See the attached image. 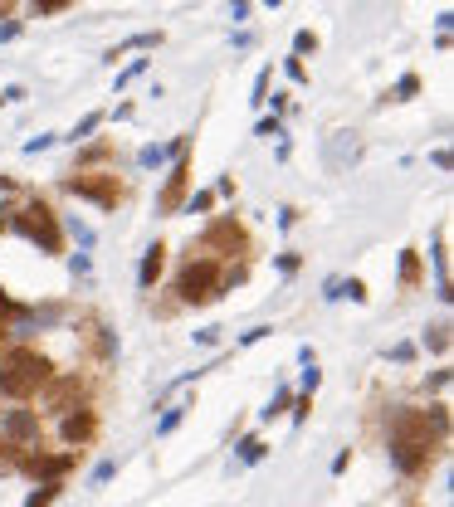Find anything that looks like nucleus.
<instances>
[{"instance_id": "1", "label": "nucleus", "mask_w": 454, "mask_h": 507, "mask_svg": "<svg viewBox=\"0 0 454 507\" xmlns=\"http://www.w3.org/2000/svg\"><path fill=\"white\" fill-rule=\"evenodd\" d=\"M450 444V405H401L391 414V434H386V449H391V464L406 473V478H420L440 449Z\"/></svg>"}, {"instance_id": "2", "label": "nucleus", "mask_w": 454, "mask_h": 507, "mask_svg": "<svg viewBox=\"0 0 454 507\" xmlns=\"http://www.w3.org/2000/svg\"><path fill=\"white\" fill-rule=\"evenodd\" d=\"M54 376V361L34 346H5L0 351V400H29Z\"/></svg>"}, {"instance_id": "3", "label": "nucleus", "mask_w": 454, "mask_h": 507, "mask_svg": "<svg viewBox=\"0 0 454 507\" xmlns=\"http://www.w3.org/2000/svg\"><path fill=\"white\" fill-rule=\"evenodd\" d=\"M10 224H15V234H25L39 254H64V224H59V215L49 210V201H25L10 215Z\"/></svg>"}, {"instance_id": "4", "label": "nucleus", "mask_w": 454, "mask_h": 507, "mask_svg": "<svg viewBox=\"0 0 454 507\" xmlns=\"http://www.w3.org/2000/svg\"><path fill=\"white\" fill-rule=\"evenodd\" d=\"M220 278H225V264L220 259H186V269L176 273V303L201 307L220 298Z\"/></svg>"}, {"instance_id": "5", "label": "nucleus", "mask_w": 454, "mask_h": 507, "mask_svg": "<svg viewBox=\"0 0 454 507\" xmlns=\"http://www.w3.org/2000/svg\"><path fill=\"white\" fill-rule=\"evenodd\" d=\"M64 186H69V196L93 201V205H103V210H117V201H122V181H117V171H74Z\"/></svg>"}, {"instance_id": "6", "label": "nucleus", "mask_w": 454, "mask_h": 507, "mask_svg": "<svg viewBox=\"0 0 454 507\" xmlns=\"http://www.w3.org/2000/svg\"><path fill=\"white\" fill-rule=\"evenodd\" d=\"M0 439H5V449H39V439H44V424H39V410H0Z\"/></svg>"}, {"instance_id": "7", "label": "nucleus", "mask_w": 454, "mask_h": 507, "mask_svg": "<svg viewBox=\"0 0 454 507\" xmlns=\"http://www.w3.org/2000/svg\"><path fill=\"white\" fill-rule=\"evenodd\" d=\"M39 400L49 414H64L69 405H79L84 400V376L79 371H64V376H49L44 386H39Z\"/></svg>"}, {"instance_id": "8", "label": "nucleus", "mask_w": 454, "mask_h": 507, "mask_svg": "<svg viewBox=\"0 0 454 507\" xmlns=\"http://www.w3.org/2000/svg\"><path fill=\"white\" fill-rule=\"evenodd\" d=\"M98 434V414H93V405H69L64 410V419H59V439L69 444V449H84L88 439Z\"/></svg>"}, {"instance_id": "9", "label": "nucleus", "mask_w": 454, "mask_h": 507, "mask_svg": "<svg viewBox=\"0 0 454 507\" xmlns=\"http://www.w3.org/2000/svg\"><path fill=\"white\" fill-rule=\"evenodd\" d=\"M186 191H191V151H176V161H171V176H166V186H161V215H176L181 205H186Z\"/></svg>"}, {"instance_id": "10", "label": "nucleus", "mask_w": 454, "mask_h": 507, "mask_svg": "<svg viewBox=\"0 0 454 507\" xmlns=\"http://www.w3.org/2000/svg\"><path fill=\"white\" fill-rule=\"evenodd\" d=\"M74 464H79L74 449H69V454H39V449H25V454H20V468L34 473V478H44V483H49V478H64Z\"/></svg>"}, {"instance_id": "11", "label": "nucleus", "mask_w": 454, "mask_h": 507, "mask_svg": "<svg viewBox=\"0 0 454 507\" xmlns=\"http://www.w3.org/2000/svg\"><path fill=\"white\" fill-rule=\"evenodd\" d=\"M201 244H206V249H225V254H244V249H249V234H244V224H239L234 215H220V219L201 234Z\"/></svg>"}, {"instance_id": "12", "label": "nucleus", "mask_w": 454, "mask_h": 507, "mask_svg": "<svg viewBox=\"0 0 454 507\" xmlns=\"http://www.w3.org/2000/svg\"><path fill=\"white\" fill-rule=\"evenodd\" d=\"M161 273H166V244L156 239V244L142 254V264H137V288H142V293H152Z\"/></svg>"}, {"instance_id": "13", "label": "nucleus", "mask_w": 454, "mask_h": 507, "mask_svg": "<svg viewBox=\"0 0 454 507\" xmlns=\"http://www.w3.org/2000/svg\"><path fill=\"white\" fill-rule=\"evenodd\" d=\"M323 298H328V303H338V298H352V303H366V283H361V278H333Z\"/></svg>"}, {"instance_id": "14", "label": "nucleus", "mask_w": 454, "mask_h": 507, "mask_svg": "<svg viewBox=\"0 0 454 507\" xmlns=\"http://www.w3.org/2000/svg\"><path fill=\"white\" fill-rule=\"evenodd\" d=\"M156 44H161V29H142V34H132L127 44H117V49H108V64H117V59H122L127 49H156Z\"/></svg>"}, {"instance_id": "15", "label": "nucleus", "mask_w": 454, "mask_h": 507, "mask_svg": "<svg viewBox=\"0 0 454 507\" xmlns=\"http://www.w3.org/2000/svg\"><path fill=\"white\" fill-rule=\"evenodd\" d=\"M234 449H239V464H264V459H269V444H264L259 434H249V439H239Z\"/></svg>"}, {"instance_id": "16", "label": "nucleus", "mask_w": 454, "mask_h": 507, "mask_svg": "<svg viewBox=\"0 0 454 507\" xmlns=\"http://www.w3.org/2000/svg\"><path fill=\"white\" fill-rule=\"evenodd\" d=\"M420 342H425L435 356H445V351H450V322H435V327H425V337H420Z\"/></svg>"}, {"instance_id": "17", "label": "nucleus", "mask_w": 454, "mask_h": 507, "mask_svg": "<svg viewBox=\"0 0 454 507\" xmlns=\"http://www.w3.org/2000/svg\"><path fill=\"white\" fill-rule=\"evenodd\" d=\"M59 488H64L59 478H49V483H39V488H34V493L25 498V507H49L54 498H59Z\"/></svg>"}, {"instance_id": "18", "label": "nucleus", "mask_w": 454, "mask_h": 507, "mask_svg": "<svg viewBox=\"0 0 454 507\" xmlns=\"http://www.w3.org/2000/svg\"><path fill=\"white\" fill-rule=\"evenodd\" d=\"M401 283H406V288H415V283H420V254H415V249H406V254H401Z\"/></svg>"}, {"instance_id": "19", "label": "nucleus", "mask_w": 454, "mask_h": 507, "mask_svg": "<svg viewBox=\"0 0 454 507\" xmlns=\"http://www.w3.org/2000/svg\"><path fill=\"white\" fill-rule=\"evenodd\" d=\"M288 400H293V391H288V386H279V391H274V400H269V410H259V419H274V414H283V410H288Z\"/></svg>"}, {"instance_id": "20", "label": "nucleus", "mask_w": 454, "mask_h": 507, "mask_svg": "<svg viewBox=\"0 0 454 507\" xmlns=\"http://www.w3.org/2000/svg\"><path fill=\"white\" fill-rule=\"evenodd\" d=\"M98 127H103V112H88V117H84V122H79V127H74L69 137H74V142H88V137H93Z\"/></svg>"}, {"instance_id": "21", "label": "nucleus", "mask_w": 454, "mask_h": 507, "mask_svg": "<svg viewBox=\"0 0 454 507\" xmlns=\"http://www.w3.org/2000/svg\"><path fill=\"white\" fill-rule=\"evenodd\" d=\"M186 410H191V405H171L166 414H161V419H156V434H171V429L186 419Z\"/></svg>"}, {"instance_id": "22", "label": "nucleus", "mask_w": 454, "mask_h": 507, "mask_svg": "<svg viewBox=\"0 0 454 507\" xmlns=\"http://www.w3.org/2000/svg\"><path fill=\"white\" fill-rule=\"evenodd\" d=\"M186 210H191V215H206V210H215V191H196V196H186Z\"/></svg>"}, {"instance_id": "23", "label": "nucleus", "mask_w": 454, "mask_h": 507, "mask_svg": "<svg viewBox=\"0 0 454 507\" xmlns=\"http://www.w3.org/2000/svg\"><path fill=\"white\" fill-rule=\"evenodd\" d=\"M293 54H318V34H313V29H298V34H293Z\"/></svg>"}, {"instance_id": "24", "label": "nucleus", "mask_w": 454, "mask_h": 507, "mask_svg": "<svg viewBox=\"0 0 454 507\" xmlns=\"http://www.w3.org/2000/svg\"><path fill=\"white\" fill-rule=\"evenodd\" d=\"M283 74H288L293 83H308V64H303V54H293V59H283Z\"/></svg>"}, {"instance_id": "25", "label": "nucleus", "mask_w": 454, "mask_h": 507, "mask_svg": "<svg viewBox=\"0 0 454 507\" xmlns=\"http://www.w3.org/2000/svg\"><path fill=\"white\" fill-rule=\"evenodd\" d=\"M147 64H152V59H132V64H127V69L117 74V88H127L132 79H142V74H147Z\"/></svg>"}, {"instance_id": "26", "label": "nucleus", "mask_w": 454, "mask_h": 507, "mask_svg": "<svg viewBox=\"0 0 454 507\" xmlns=\"http://www.w3.org/2000/svg\"><path fill=\"white\" fill-rule=\"evenodd\" d=\"M415 93H420V74H406V79L396 83V98L406 102V98H415Z\"/></svg>"}, {"instance_id": "27", "label": "nucleus", "mask_w": 454, "mask_h": 507, "mask_svg": "<svg viewBox=\"0 0 454 507\" xmlns=\"http://www.w3.org/2000/svg\"><path fill=\"white\" fill-rule=\"evenodd\" d=\"M49 147H54V137H49V132H39V137H29V142H25V156H39V151H49Z\"/></svg>"}, {"instance_id": "28", "label": "nucleus", "mask_w": 454, "mask_h": 507, "mask_svg": "<svg viewBox=\"0 0 454 507\" xmlns=\"http://www.w3.org/2000/svg\"><path fill=\"white\" fill-rule=\"evenodd\" d=\"M113 473H117V464H113V459H103V464L93 468V478H88V483H93V488H103V483H108Z\"/></svg>"}, {"instance_id": "29", "label": "nucleus", "mask_w": 454, "mask_h": 507, "mask_svg": "<svg viewBox=\"0 0 454 507\" xmlns=\"http://www.w3.org/2000/svg\"><path fill=\"white\" fill-rule=\"evenodd\" d=\"M69 234H74V239H79L84 249H93V229H88V224H79V219H69Z\"/></svg>"}, {"instance_id": "30", "label": "nucleus", "mask_w": 454, "mask_h": 507, "mask_svg": "<svg viewBox=\"0 0 454 507\" xmlns=\"http://www.w3.org/2000/svg\"><path fill=\"white\" fill-rule=\"evenodd\" d=\"M220 332H225V327H201V332H196V346H220Z\"/></svg>"}, {"instance_id": "31", "label": "nucleus", "mask_w": 454, "mask_h": 507, "mask_svg": "<svg viewBox=\"0 0 454 507\" xmlns=\"http://www.w3.org/2000/svg\"><path fill=\"white\" fill-rule=\"evenodd\" d=\"M318 386H323V371H318V361H308V371H303V391L313 396Z\"/></svg>"}, {"instance_id": "32", "label": "nucleus", "mask_w": 454, "mask_h": 507, "mask_svg": "<svg viewBox=\"0 0 454 507\" xmlns=\"http://www.w3.org/2000/svg\"><path fill=\"white\" fill-rule=\"evenodd\" d=\"M259 137H283V127H279V117H259V127H254Z\"/></svg>"}, {"instance_id": "33", "label": "nucleus", "mask_w": 454, "mask_h": 507, "mask_svg": "<svg viewBox=\"0 0 454 507\" xmlns=\"http://www.w3.org/2000/svg\"><path fill=\"white\" fill-rule=\"evenodd\" d=\"M269 332H274V327H249V332H244V337H239V342H234V346H254V342H264V337H269Z\"/></svg>"}, {"instance_id": "34", "label": "nucleus", "mask_w": 454, "mask_h": 507, "mask_svg": "<svg viewBox=\"0 0 454 507\" xmlns=\"http://www.w3.org/2000/svg\"><path fill=\"white\" fill-rule=\"evenodd\" d=\"M269 79H274V69H264V74L254 79V102H264V98H269Z\"/></svg>"}, {"instance_id": "35", "label": "nucleus", "mask_w": 454, "mask_h": 507, "mask_svg": "<svg viewBox=\"0 0 454 507\" xmlns=\"http://www.w3.org/2000/svg\"><path fill=\"white\" fill-rule=\"evenodd\" d=\"M64 5H74V0H34V15H54V10H64Z\"/></svg>"}, {"instance_id": "36", "label": "nucleus", "mask_w": 454, "mask_h": 507, "mask_svg": "<svg viewBox=\"0 0 454 507\" xmlns=\"http://www.w3.org/2000/svg\"><path fill=\"white\" fill-rule=\"evenodd\" d=\"M0 317H25V307L10 303V293H5V288H0Z\"/></svg>"}, {"instance_id": "37", "label": "nucleus", "mask_w": 454, "mask_h": 507, "mask_svg": "<svg viewBox=\"0 0 454 507\" xmlns=\"http://www.w3.org/2000/svg\"><path fill=\"white\" fill-rule=\"evenodd\" d=\"M69 269H74V273H84V278H88V249H84V254H74V259H69Z\"/></svg>"}, {"instance_id": "38", "label": "nucleus", "mask_w": 454, "mask_h": 507, "mask_svg": "<svg viewBox=\"0 0 454 507\" xmlns=\"http://www.w3.org/2000/svg\"><path fill=\"white\" fill-rule=\"evenodd\" d=\"M279 269H283V273H298V254H293V249H288V254H279Z\"/></svg>"}, {"instance_id": "39", "label": "nucleus", "mask_w": 454, "mask_h": 507, "mask_svg": "<svg viewBox=\"0 0 454 507\" xmlns=\"http://www.w3.org/2000/svg\"><path fill=\"white\" fill-rule=\"evenodd\" d=\"M410 356H415V346H410V342H401V346H391V361H410Z\"/></svg>"}, {"instance_id": "40", "label": "nucleus", "mask_w": 454, "mask_h": 507, "mask_svg": "<svg viewBox=\"0 0 454 507\" xmlns=\"http://www.w3.org/2000/svg\"><path fill=\"white\" fill-rule=\"evenodd\" d=\"M445 386H450V371H435V376L425 381V391H445Z\"/></svg>"}, {"instance_id": "41", "label": "nucleus", "mask_w": 454, "mask_h": 507, "mask_svg": "<svg viewBox=\"0 0 454 507\" xmlns=\"http://www.w3.org/2000/svg\"><path fill=\"white\" fill-rule=\"evenodd\" d=\"M20 29H25L20 20H5V25H0V39H20Z\"/></svg>"}, {"instance_id": "42", "label": "nucleus", "mask_w": 454, "mask_h": 507, "mask_svg": "<svg viewBox=\"0 0 454 507\" xmlns=\"http://www.w3.org/2000/svg\"><path fill=\"white\" fill-rule=\"evenodd\" d=\"M0 191H15V181H10V176H0Z\"/></svg>"}, {"instance_id": "43", "label": "nucleus", "mask_w": 454, "mask_h": 507, "mask_svg": "<svg viewBox=\"0 0 454 507\" xmlns=\"http://www.w3.org/2000/svg\"><path fill=\"white\" fill-rule=\"evenodd\" d=\"M264 5H283V0H264Z\"/></svg>"}, {"instance_id": "44", "label": "nucleus", "mask_w": 454, "mask_h": 507, "mask_svg": "<svg viewBox=\"0 0 454 507\" xmlns=\"http://www.w3.org/2000/svg\"><path fill=\"white\" fill-rule=\"evenodd\" d=\"M0 234H5V219H0Z\"/></svg>"}, {"instance_id": "45", "label": "nucleus", "mask_w": 454, "mask_h": 507, "mask_svg": "<svg viewBox=\"0 0 454 507\" xmlns=\"http://www.w3.org/2000/svg\"><path fill=\"white\" fill-rule=\"evenodd\" d=\"M0 102H5V98H0Z\"/></svg>"}]
</instances>
